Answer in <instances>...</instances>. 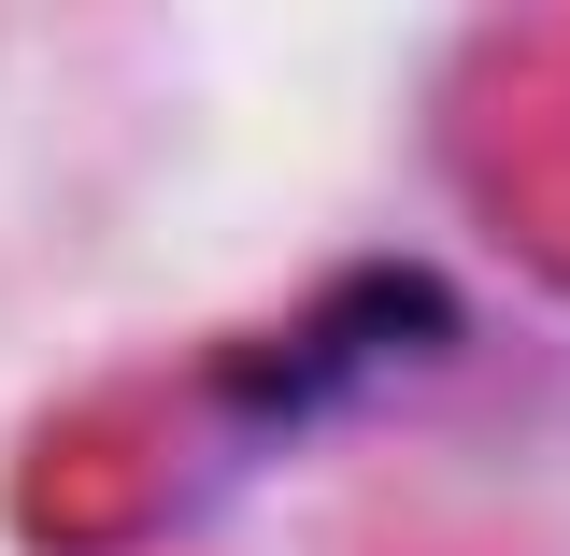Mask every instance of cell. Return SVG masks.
Instances as JSON below:
<instances>
[{
  "label": "cell",
  "instance_id": "cell-1",
  "mask_svg": "<svg viewBox=\"0 0 570 556\" xmlns=\"http://www.w3.org/2000/svg\"><path fill=\"white\" fill-rule=\"evenodd\" d=\"M442 157H456V186H471V214L499 243L570 285V14H528L456 71Z\"/></svg>",
  "mask_w": 570,
  "mask_h": 556
}]
</instances>
